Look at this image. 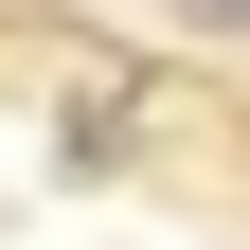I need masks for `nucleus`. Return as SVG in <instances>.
I'll return each instance as SVG.
<instances>
[{"label": "nucleus", "mask_w": 250, "mask_h": 250, "mask_svg": "<svg viewBox=\"0 0 250 250\" xmlns=\"http://www.w3.org/2000/svg\"><path fill=\"white\" fill-rule=\"evenodd\" d=\"M179 18H197V36H250V0H179Z\"/></svg>", "instance_id": "1"}]
</instances>
